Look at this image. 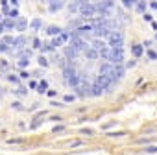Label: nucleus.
I'll return each mask as SVG.
<instances>
[{
  "instance_id": "obj_1",
  "label": "nucleus",
  "mask_w": 157,
  "mask_h": 155,
  "mask_svg": "<svg viewBox=\"0 0 157 155\" xmlns=\"http://www.w3.org/2000/svg\"><path fill=\"white\" fill-rule=\"evenodd\" d=\"M107 61H109V65H122V61H124V50L122 48H111Z\"/></svg>"
},
{
  "instance_id": "obj_2",
  "label": "nucleus",
  "mask_w": 157,
  "mask_h": 155,
  "mask_svg": "<svg viewBox=\"0 0 157 155\" xmlns=\"http://www.w3.org/2000/svg\"><path fill=\"white\" fill-rule=\"evenodd\" d=\"M109 46L111 48H122L124 46V35L120 32H111L109 33Z\"/></svg>"
},
{
  "instance_id": "obj_3",
  "label": "nucleus",
  "mask_w": 157,
  "mask_h": 155,
  "mask_svg": "<svg viewBox=\"0 0 157 155\" xmlns=\"http://www.w3.org/2000/svg\"><path fill=\"white\" fill-rule=\"evenodd\" d=\"M93 33L94 35H98V37H109V28H107V24H105V21L102 22V24H96V26H93Z\"/></svg>"
},
{
  "instance_id": "obj_4",
  "label": "nucleus",
  "mask_w": 157,
  "mask_h": 155,
  "mask_svg": "<svg viewBox=\"0 0 157 155\" xmlns=\"http://www.w3.org/2000/svg\"><path fill=\"white\" fill-rule=\"evenodd\" d=\"M80 11H82V17H93L94 13H96V8H94V4H89V2H82V8H80Z\"/></svg>"
},
{
  "instance_id": "obj_5",
  "label": "nucleus",
  "mask_w": 157,
  "mask_h": 155,
  "mask_svg": "<svg viewBox=\"0 0 157 155\" xmlns=\"http://www.w3.org/2000/svg\"><path fill=\"white\" fill-rule=\"evenodd\" d=\"M100 76H105V78H109V80H113V65L104 63V65L100 66ZM113 83H115V81H113Z\"/></svg>"
},
{
  "instance_id": "obj_6",
  "label": "nucleus",
  "mask_w": 157,
  "mask_h": 155,
  "mask_svg": "<svg viewBox=\"0 0 157 155\" xmlns=\"http://www.w3.org/2000/svg\"><path fill=\"white\" fill-rule=\"evenodd\" d=\"M96 85H100V87L105 91V89H109V87L113 85V80H109V78H105V76H98V80H96Z\"/></svg>"
},
{
  "instance_id": "obj_7",
  "label": "nucleus",
  "mask_w": 157,
  "mask_h": 155,
  "mask_svg": "<svg viewBox=\"0 0 157 155\" xmlns=\"http://www.w3.org/2000/svg\"><path fill=\"white\" fill-rule=\"evenodd\" d=\"M124 72H126V68L122 65H113V81L120 80V78L124 76Z\"/></svg>"
},
{
  "instance_id": "obj_8",
  "label": "nucleus",
  "mask_w": 157,
  "mask_h": 155,
  "mask_svg": "<svg viewBox=\"0 0 157 155\" xmlns=\"http://www.w3.org/2000/svg\"><path fill=\"white\" fill-rule=\"evenodd\" d=\"M102 93H104V89L100 87V85H91V96H102Z\"/></svg>"
},
{
  "instance_id": "obj_9",
  "label": "nucleus",
  "mask_w": 157,
  "mask_h": 155,
  "mask_svg": "<svg viewBox=\"0 0 157 155\" xmlns=\"http://www.w3.org/2000/svg\"><path fill=\"white\" fill-rule=\"evenodd\" d=\"M65 54H67V57H76V55L80 54V52H78V50H76L74 46H70V44H68V46L65 48Z\"/></svg>"
},
{
  "instance_id": "obj_10",
  "label": "nucleus",
  "mask_w": 157,
  "mask_h": 155,
  "mask_svg": "<svg viewBox=\"0 0 157 155\" xmlns=\"http://www.w3.org/2000/svg\"><path fill=\"white\" fill-rule=\"evenodd\" d=\"M93 50H96V52H100L102 48H105V43L104 41H100V39H96V41H93V46H91Z\"/></svg>"
},
{
  "instance_id": "obj_11",
  "label": "nucleus",
  "mask_w": 157,
  "mask_h": 155,
  "mask_svg": "<svg viewBox=\"0 0 157 155\" xmlns=\"http://www.w3.org/2000/svg\"><path fill=\"white\" fill-rule=\"evenodd\" d=\"M85 55H87V59H91V61H94V59H98V52H96V50H93V48H89V50H85Z\"/></svg>"
},
{
  "instance_id": "obj_12",
  "label": "nucleus",
  "mask_w": 157,
  "mask_h": 155,
  "mask_svg": "<svg viewBox=\"0 0 157 155\" xmlns=\"http://www.w3.org/2000/svg\"><path fill=\"white\" fill-rule=\"evenodd\" d=\"M63 6H65L63 2H52V4L48 6V9H50V11H57V9H61Z\"/></svg>"
},
{
  "instance_id": "obj_13",
  "label": "nucleus",
  "mask_w": 157,
  "mask_h": 155,
  "mask_svg": "<svg viewBox=\"0 0 157 155\" xmlns=\"http://www.w3.org/2000/svg\"><path fill=\"white\" fill-rule=\"evenodd\" d=\"M48 33H50V35H61L63 32H61V28H57V26H50V28H48Z\"/></svg>"
},
{
  "instance_id": "obj_14",
  "label": "nucleus",
  "mask_w": 157,
  "mask_h": 155,
  "mask_svg": "<svg viewBox=\"0 0 157 155\" xmlns=\"http://www.w3.org/2000/svg\"><path fill=\"white\" fill-rule=\"evenodd\" d=\"M109 50H111V48H107V46H105V48H102V50L98 52V57H102V59H107V57H109Z\"/></svg>"
},
{
  "instance_id": "obj_15",
  "label": "nucleus",
  "mask_w": 157,
  "mask_h": 155,
  "mask_svg": "<svg viewBox=\"0 0 157 155\" xmlns=\"http://www.w3.org/2000/svg\"><path fill=\"white\" fill-rule=\"evenodd\" d=\"M24 43H26V39H24V37H17V39H13V46H17V48H21Z\"/></svg>"
},
{
  "instance_id": "obj_16",
  "label": "nucleus",
  "mask_w": 157,
  "mask_h": 155,
  "mask_svg": "<svg viewBox=\"0 0 157 155\" xmlns=\"http://www.w3.org/2000/svg\"><path fill=\"white\" fill-rule=\"evenodd\" d=\"M61 44H63V39H61V37H56V39H54V41L50 43L52 50H54V48H57V46H61Z\"/></svg>"
},
{
  "instance_id": "obj_17",
  "label": "nucleus",
  "mask_w": 157,
  "mask_h": 155,
  "mask_svg": "<svg viewBox=\"0 0 157 155\" xmlns=\"http://www.w3.org/2000/svg\"><path fill=\"white\" fill-rule=\"evenodd\" d=\"M133 55H135V57L142 55V44H135V46H133Z\"/></svg>"
},
{
  "instance_id": "obj_18",
  "label": "nucleus",
  "mask_w": 157,
  "mask_h": 155,
  "mask_svg": "<svg viewBox=\"0 0 157 155\" xmlns=\"http://www.w3.org/2000/svg\"><path fill=\"white\" fill-rule=\"evenodd\" d=\"M82 8V2H74V4H70L68 6V9H70V13H74V11H78V9H80Z\"/></svg>"
},
{
  "instance_id": "obj_19",
  "label": "nucleus",
  "mask_w": 157,
  "mask_h": 155,
  "mask_svg": "<svg viewBox=\"0 0 157 155\" xmlns=\"http://www.w3.org/2000/svg\"><path fill=\"white\" fill-rule=\"evenodd\" d=\"M37 89H39V93H41V94H43V93H44V91H46V89H48V83H46V81H44V80H43V81H41V83H39V85H37Z\"/></svg>"
},
{
  "instance_id": "obj_20",
  "label": "nucleus",
  "mask_w": 157,
  "mask_h": 155,
  "mask_svg": "<svg viewBox=\"0 0 157 155\" xmlns=\"http://www.w3.org/2000/svg\"><path fill=\"white\" fill-rule=\"evenodd\" d=\"M30 63V57H26V55H22L21 59H19V66H26Z\"/></svg>"
},
{
  "instance_id": "obj_21",
  "label": "nucleus",
  "mask_w": 157,
  "mask_h": 155,
  "mask_svg": "<svg viewBox=\"0 0 157 155\" xmlns=\"http://www.w3.org/2000/svg\"><path fill=\"white\" fill-rule=\"evenodd\" d=\"M26 26H28V22H26V21H19V22H17V30H21V32H22Z\"/></svg>"
},
{
  "instance_id": "obj_22",
  "label": "nucleus",
  "mask_w": 157,
  "mask_h": 155,
  "mask_svg": "<svg viewBox=\"0 0 157 155\" xmlns=\"http://www.w3.org/2000/svg\"><path fill=\"white\" fill-rule=\"evenodd\" d=\"M2 26H4V28H13V26H15V22H13L11 19H8V21H4V24H2Z\"/></svg>"
},
{
  "instance_id": "obj_23",
  "label": "nucleus",
  "mask_w": 157,
  "mask_h": 155,
  "mask_svg": "<svg viewBox=\"0 0 157 155\" xmlns=\"http://www.w3.org/2000/svg\"><path fill=\"white\" fill-rule=\"evenodd\" d=\"M39 26H41V21H39V19H33V21H32V28H33V30H39Z\"/></svg>"
},
{
  "instance_id": "obj_24",
  "label": "nucleus",
  "mask_w": 157,
  "mask_h": 155,
  "mask_svg": "<svg viewBox=\"0 0 157 155\" xmlns=\"http://www.w3.org/2000/svg\"><path fill=\"white\" fill-rule=\"evenodd\" d=\"M39 65H41V66H48V59H46L44 55H41V57H39Z\"/></svg>"
},
{
  "instance_id": "obj_25",
  "label": "nucleus",
  "mask_w": 157,
  "mask_h": 155,
  "mask_svg": "<svg viewBox=\"0 0 157 155\" xmlns=\"http://www.w3.org/2000/svg\"><path fill=\"white\" fill-rule=\"evenodd\" d=\"M135 8H137V11H144L146 9V4L144 2H139V4H135Z\"/></svg>"
},
{
  "instance_id": "obj_26",
  "label": "nucleus",
  "mask_w": 157,
  "mask_h": 155,
  "mask_svg": "<svg viewBox=\"0 0 157 155\" xmlns=\"http://www.w3.org/2000/svg\"><path fill=\"white\" fill-rule=\"evenodd\" d=\"M124 6L126 8H133L135 6V0H124Z\"/></svg>"
},
{
  "instance_id": "obj_27",
  "label": "nucleus",
  "mask_w": 157,
  "mask_h": 155,
  "mask_svg": "<svg viewBox=\"0 0 157 155\" xmlns=\"http://www.w3.org/2000/svg\"><path fill=\"white\" fill-rule=\"evenodd\" d=\"M8 15H10V17H11V21H13V19H17V17H19V11H17V9H11Z\"/></svg>"
},
{
  "instance_id": "obj_28",
  "label": "nucleus",
  "mask_w": 157,
  "mask_h": 155,
  "mask_svg": "<svg viewBox=\"0 0 157 155\" xmlns=\"http://www.w3.org/2000/svg\"><path fill=\"white\" fill-rule=\"evenodd\" d=\"M8 50H10V48H8V44L2 41V43H0V52H8Z\"/></svg>"
},
{
  "instance_id": "obj_29",
  "label": "nucleus",
  "mask_w": 157,
  "mask_h": 155,
  "mask_svg": "<svg viewBox=\"0 0 157 155\" xmlns=\"http://www.w3.org/2000/svg\"><path fill=\"white\" fill-rule=\"evenodd\" d=\"M61 131H65V126H56L54 127V133H61Z\"/></svg>"
},
{
  "instance_id": "obj_30",
  "label": "nucleus",
  "mask_w": 157,
  "mask_h": 155,
  "mask_svg": "<svg viewBox=\"0 0 157 155\" xmlns=\"http://www.w3.org/2000/svg\"><path fill=\"white\" fill-rule=\"evenodd\" d=\"M33 48H41V41L39 39H33Z\"/></svg>"
},
{
  "instance_id": "obj_31",
  "label": "nucleus",
  "mask_w": 157,
  "mask_h": 155,
  "mask_svg": "<svg viewBox=\"0 0 157 155\" xmlns=\"http://www.w3.org/2000/svg\"><path fill=\"white\" fill-rule=\"evenodd\" d=\"M15 93H17V94H26V89H24V87H19Z\"/></svg>"
},
{
  "instance_id": "obj_32",
  "label": "nucleus",
  "mask_w": 157,
  "mask_h": 155,
  "mask_svg": "<svg viewBox=\"0 0 157 155\" xmlns=\"http://www.w3.org/2000/svg\"><path fill=\"white\" fill-rule=\"evenodd\" d=\"M148 55H150L151 59H157V54H155V52H148Z\"/></svg>"
},
{
  "instance_id": "obj_33",
  "label": "nucleus",
  "mask_w": 157,
  "mask_h": 155,
  "mask_svg": "<svg viewBox=\"0 0 157 155\" xmlns=\"http://www.w3.org/2000/svg\"><path fill=\"white\" fill-rule=\"evenodd\" d=\"M72 100H74V96H70V94L65 96V102H72Z\"/></svg>"
},
{
  "instance_id": "obj_34",
  "label": "nucleus",
  "mask_w": 157,
  "mask_h": 155,
  "mask_svg": "<svg viewBox=\"0 0 157 155\" xmlns=\"http://www.w3.org/2000/svg\"><path fill=\"white\" fill-rule=\"evenodd\" d=\"M0 68H8V63L6 61H0Z\"/></svg>"
},
{
  "instance_id": "obj_35",
  "label": "nucleus",
  "mask_w": 157,
  "mask_h": 155,
  "mask_svg": "<svg viewBox=\"0 0 157 155\" xmlns=\"http://www.w3.org/2000/svg\"><path fill=\"white\" fill-rule=\"evenodd\" d=\"M144 21H151V15L150 13H144Z\"/></svg>"
},
{
  "instance_id": "obj_36",
  "label": "nucleus",
  "mask_w": 157,
  "mask_h": 155,
  "mask_svg": "<svg viewBox=\"0 0 157 155\" xmlns=\"http://www.w3.org/2000/svg\"><path fill=\"white\" fill-rule=\"evenodd\" d=\"M13 107H15V109H19V111H21V109H22V107H21V104H19V102H15V104H13Z\"/></svg>"
},
{
  "instance_id": "obj_37",
  "label": "nucleus",
  "mask_w": 157,
  "mask_h": 155,
  "mask_svg": "<svg viewBox=\"0 0 157 155\" xmlns=\"http://www.w3.org/2000/svg\"><path fill=\"white\" fill-rule=\"evenodd\" d=\"M39 124H41V120H39V118H37V120H35V122H33V124H32V127H37V126H39Z\"/></svg>"
},
{
  "instance_id": "obj_38",
  "label": "nucleus",
  "mask_w": 157,
  "mask_h": 155,
  "mask_svg": "<svg viewBox=\"0 0 157 155\" xmlns=\"http://www.w3.org/2000/svg\"><path fill=\"white\" fill-rule=\"evenodd\" d=\"M150 6H151V9H157V2H151Z\"/></svg>"
},
{
  "instance_id": "obj_39",
  "label": "nucleus",
  "mask_w": 157,
  "mask_h": 155,
  "mask_svg": "<svg viewBox=\"0 0 157 155\" xmlns=\"http://www.w3.org/2000/svg\"><path fill=\"white\" fill-rule=\"evenodd\" d=\"M0 33H4V26L2 24H0Z\"/></svg>"
}]
</instances>
